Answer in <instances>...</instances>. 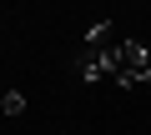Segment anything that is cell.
<instances>
[{"mask_svg": "<svg viewBox=\"0 0 151 135\" xmlns=\"http://www.w3.org/2000/svg\"><path fill=\"white\" fill-rule=\"evenodd\" d=\"M146 80H151V50L141 40H116V75H111V85L131 90V85H146Z\"/></svg>", "mask_w": 151, "mask_h": 135, "instance_id": "obj_1", "label": "cell"}, {"mask_svg": "<svg viewBox=\"0 0 151 135\" xmlns=\"http://www.w3.org/2000/svg\"><path fill=\"white\" fill-rule=\"evenodd\" d=\"M0 110H5V115H20L25 110V95L20 90H5V95H0Z\"/></svg>", "mask_w": 151, "mask_h": 135, "instance_id": "obj_4", "label": "cell"}, {"mask_svg": "<svg viewBox=\"0 0 151 135\" xmlns=\"http://www.w3.org/2000/svg\"><path fill=\"white\" fill-rule=\"evenodd\" d=\"M81 45H86V50H101V45H111V25H106V20H96V25L86 30V40H81Z\"/></svg>", "mask_w": 151, "mask_h": 135, "instance_id": "obj_3", "label": "cell"}, {"mask_svg": "<svg viewBox=\"0 0 151 135\" xmlns=\"http://www.w3.org/2000/svg\"><path fill=\"white\" fill-rule=\"evenodd\" d=\"M116 75V45H101V50H81V80L96 85V80H111Z\"/></svg>", "mask_w": 151, "mask_h": 135, "instance_id": "obj_2", "label": "cell"}]
</instances>
